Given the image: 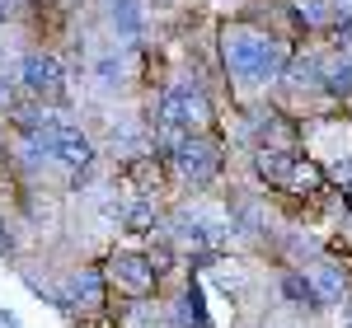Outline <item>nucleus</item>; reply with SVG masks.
I'll use <instances>...</instances> for the list:
<instances>
[{
    "mask_svg": "<svg viewBox=\"0 0 352 328\" xmlns=\"http://www.w3.org/2000/svg\"><path fill=\"white\" fill-rule=\"evenodd\" d=\"M296 38L272 33L249 14H226L217 19V66L226 80V99L230 104H263L277 94V84L287 75L292 56H296Z\"/></svg>",
    "mask_w": 352,
    "mask_h": 328,
    "instance_id": "nucleus-1",
    "label": "nucleus"
},
{
    "mask_svg": "<svg viewBox=\"0 0 352 328\" xmlns=\"http://www.w3.org/2000/svg\"><path fill=\"white\" fill-rule=\"evenodd\" d=\"M230 141L226 132H197V137H184L164 164H169V178H174V192L179 197H212L230 183Z\"/></svg>",
    "mask_w": 352,
    "mask_h": 328,
    "instance_id": "nucleus-2",
    "label": "nucleus"
},
{
    "mask_svg": "<svg viewBox=\"0 0 352 328\" xmlns=\"http://www.w3.org/2000/svg\"><path fill=\"white\" fill-rule=\"evenodd\" d=\"M300 150L329 174L333 188L352 183V108H320L300 117Z\"/></svg>",
    "mask_w": 352,
    "mask_h": 328,
    "instance_id": "nucleus-3",
    "label": "nucleus"
},
{
    "mask_svg": "<svg viewBox=\"0 0 352 328\" xmlns=\"http://www.w3.org/2000/svg\"><path fill=\"white\" fill-rule=\"evenodd\" d=\"M10 75L19 80L24 99L71 108V66H66V56L56 52V47H47V43H33V47H24Z\"/></svg>",
    "mask_w": 352,
    "mask_h": 328,
    "instance_id": "nucleus-4",
    "label": "nucleus"
},
{
    "mask_svg": "<svg viewBox=\"0 0 352 328\" xmlns=\"http://www.w3.org/2000/svg\"><path fill=\"white\" fill-rule=\"evenodd\" d=\"M99 263H104V277H109V286H113V301L160 296V272H155L146 244H136V239H113V248Z\"/></svg>",
    "mask_w": 352,
    "mask_h": 328,
    "instance_id": "nucleus-5",
    "label": "nucleus"
},
{
    "mask_svg": "<svg viewBox=\"0 0 352 328\" xmlns=\"http://www.w3.org/2000/svg\"><path fill=\"white\" fill-rule=\"evenodd\" d=\"M52 305L71 319V324L109 314L113 309V286H109V277H104V263H76L71 272L61 277Z\"/></svg>",
    "mask_w": 352,
    "mask_h": 328,
    "instance_id": "nucleus-6",
    "label": "nucleus"
},
{
    "mask_svg": "<svg viewBox=\"0 0 352 328\" xmlns=\"http://www.w3.org/2000/svg\"><path fill=\"white\" fill-rule=\"evenodd\" d=\"M305 272H310L320 301H324V314H338V309L352 301V258L324 248V253H315V258L305 263Z\"/></svg>",
    "mask_w": 352,
    "mask_h": 328,
    "instance_id": "nucleus-7",
    "label": "nucleus"
},
{
    "mask_svg": "<svg viewBox=\"0 0 352 328\" xmlns=\"http://www.w3.org/2000/svg\"><path fill=\"white\" fill-rule=\"evenodd\" d=\"M104 5V24L122 47H146L151 43V10L146 0H99Z\"/></svg>",
    "mask_w": 352,
    "mask_h": 328,
    "instance_id": "nucleus-8",
    "label": "nucleus"
},
{
    "mask_svg": "<svg viewBox=\"0 0 352 328\" xmlns=\"http://www.w3.org/2000/svg\"><path fill=\"white\" fill-rule=\"evenodd\" d=\"M277 301L287 305L292 314H300V319H320L324 314V301H320V291H315V281H310V272L305 268H277Z\"/></svg>",
    "mask_w": 352,
    "mask_h": 328,
    "instance_id": "nucleus-9",
    "label": "nucleus"
},
{
    "mask_svg": "<svg viewBox=\"0 0 352 328\" xmlns=\"http://www.w3.org/2000/svg\"><path fill=\"white\" fill-rule=\"evenodd\" d=\"M292 10H296L300 38H329L338 28V5L333 0H292Z\"/></svg>",
    "mask_w": 352,
    "mask_h": 328,
    "instance_id": "nucleus-10",
    "label": "nucleus"
},
{
    "mask_svg": "<svg viewBox=\"0 0 352 328\" xmlns=\"http://www.w3.org/2000/svg\"><path fill=\"white\" fill-rule=\"evenodd\" d=\"M0 43H5V28H0Z\"/></svg>",
    "mask_w": 352,
    "mask_h": 328,
    "instance_id": "nucleus-11",
    "label": "nucleus"
}]
</instances>
